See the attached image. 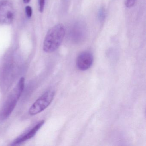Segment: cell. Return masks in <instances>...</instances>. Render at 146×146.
I'll return each mask as SVG.
<instances>
[{"mask_svg":"<svg viewBox=\"0 0 146 146\" xmlns=\"http://www.w3.org/2000/svg\"><path fill=\"white\" fill-rule=\"evenodd\" d=\"M65 33V28L62 24L56 25L51 28L45 37L43 50L47 53L56 51L61 45Z\"/></svg>","mask_w":146,"mask_h":146,"instance_id":"cell-1","label":"cell"},{"mask_svg":"<svg viewBox=\"0 0 146 146\" xmlns=\"http://www.w3.org/2000/svg\"><path fill=\"white\" fill-rule=\"evenodd\" d=\"M25 78H21L14 89L12 94L7 100L2 109L1 117L3 119L8 118L14 110L19 100L23 94L24 89Z\"/></svg>","mask_w":146,"mask_h":146,"instance_id":"cell-2","label":"cell"},{"mask_svg":"<svg viewBox=\"0 0 146 146\" xmlns=\"http://www.w3.org/2000/svg\"><path fill=\"white\" fill-rule=\"evenodd\" d=\"M55 92L53 90L46 91L30 108L29 113L34 116L43 111L48 107L54 98Z\"/></svg>","mask_w":146,"mask_h":146,"instance_id":"cell-3","label":"cell"},{"mask_svg":"<svg viewBox=\"0 0 146 146\" xmlns=\"http://www.w3.org/2000/svg\"><path fill=\"white\" fill-rule=\"evenodd\" d=\"M14 18V10L7 1L0 2V23L10 24Z\"/></svg>","mask_w":146,"mask_h":146,"instance_id":"cell-4","label":"cell"},{"mask_svg":"<svg viewBox=\"0 0 146 146\" xmlns=\"http://www.w3.org/2000/svg\"><path fill=\"white\" fill-rule=\"evenodd\" d=\"M94 62V56L91 53L84 52L80 53L76 61L77 67L81 71H85L90 68Z\"/></svg>","mask_w":146,"mask_h":146,"instance_id":"cell-5","label":"cell"},{"mask_svg":"<svg viewBox=\"0 0 146 146\" xmlns=\"http://www.w3.org/2000/svg\"><path fill=\"white\" fill-rule=\"evenodd\" d=\"M44 123H45L44 120H41L36 125H35V126L31 129L28 132H26L24 135H22V136L16 139L13 143V145L20 144V143L32 138L36 134L37 131L40 130V129L42 127Z\"/></svg>","mask_w":146,"mask_h":146,"instance_id":"cell-6","label":"cell"},{"mask_svg":"<svg viewBox=\"0 0 146 146\" xmlns=\"http://www.w3.org/2000/svg\"><path fill=\"white\" fill-rule=\"evenodd\" d=\"M84 27L82 25H78L76 26L75 29L73 30V35L76 37V39L78 38L79 37L80 39H82V37L84 36Z\"/></svg>","mask_w":146,"mask_h":146,"instance_id":"cell-7","label":"cell"},{"mask_svg":"<svg viewBox=\"0 0 146 146\" xmlns=\"http://www.w3.org/2000/svg\"><path fill=\"white\" fill-rule=\"evenodd\" d=\"M106 17V12L105 9L101 8L99 11L98 13V17L101 21H103L105 19Z\"/></svg>","mask_w":146,"mask_h":146,"instance_id":"cell-8","label":"cell"},{"mask_svg":"<svg viewBox=\"0 0 146 146\" xmlns=\"http://www.w3.org/2000/svg\"><path fill=\"white\" fill-rule=\"evenodd\" d=\"M136 0H125V5L128 8H131L135 5Z\"/></svg>","mask_w":146,"mask_h":146,"instance_id":"cell-9","label":"cell"},{"mask_svg":"<svg viewBox=\"0 0 146 146\" xmlns=\"http://www.w3.org/2000/svg\"><path fill=\"white\" fill-rule=\"evenodd\" d=\"M39 1V9L40 12L44 11L45 5V0H38Z\"/></svg>","mask_w":146,"mask_h":146,"instance_id":"cell-10","label":"cell"},{"mask_svg":"<svg viewBox=\"0 0 146 146\" xmlns=\"http://www.w3.org/2000/svg\"><path fill=\"white\" fill-rule=\"evenodd\" d=\"M25 11H26V15L28 17L30 18L32 16V10L31 7L30 6L26 7Z\"/></svg>","mask_w":146,"mask_h":146,"instance_id":"cell-11","label":"cell"},{"mask_svg":"<svg viewBox=\"0 0 146 146\" xmlns=\"http://www.w3.org/2000/svg\"><path fill=\"white\" fill-rule=\"evenodd\" d=\"M31 0H23L25 4H28V3H29Z\"/></svg>","mask_w":146,"mask_h":146,"instance_id":"cell-12","label":"cell"}]
</instances>
